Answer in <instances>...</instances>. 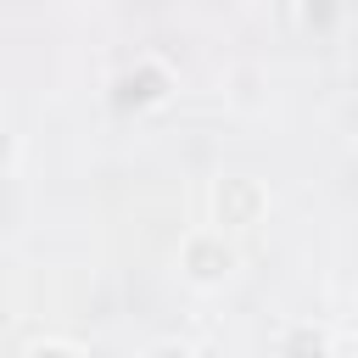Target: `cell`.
<instances>
[{
    "label": "cell",
    "instance_id": "cell-1",
    "mask_svg": "<svg viewBox=\"0 0 358 358\" xmlns=\"http://www.w3.org/2000/svg\"><path fill=\"white\" fill-rule=\"evenodd\" d=\"M263 207H268V196H263L257 179H224V185L213 190V213H218V224H257Z\"/></svg>",
    "mask_w": 358,
    "mask_h": 358
},
{
    "label": "cell",
    "instance_id": "cell-2",
    "mask_svg": "<svg viewBox=\"0 0 358 358\" xmlns=\"http://www.w3.org/2000/svg\"><path fill=\"white\" fill-rule=\"evenodd\" d=\"M235 268V252L224 246V235H190L185 241V274L196 280V285H213V280H224Z\"/></svg>",
    "mask_w": 358,
    "mask_h": 358
},
{
    "label": "cell",
    "instance_id": "cell-3",
    "mask_svg": "<svg viewBox=\"0 0 358 358\" xmlns=\"http://www.w3.org/2000/svg\"><path fill=\"white\" fill-rule=\"evenodd\" d=\"M162 95H168V78L145 62L140 73H123V78H117V95H112V101H117V106H151V101H162Z\"/></svg>",
    "mask_w": 358,
    "mask_h": 358
},
{
    "label": "cell",
    "instance_id": "cell-4",
    "mask_svg": "<svg viewBox=\"0 0 358 358\" xmlns=\"http://www.w3.org/2000/svg\"><path fill=\"white\" fill-rule=\"evenodd\" d=\"M280 358H330V336L313 324H291L280 336Z\"/></svg>",
    "mask_w": 358,
    "mask_h": 358
},
{
    "label": "cell",
    "instance_id": "cell-5",
    "mask_svg": "<svg viewBox=\"0 0 358 358\" xmlns=\"http://www.w3.org/2000/svg\"><path fill=\"white\" fill-rule=\"evenodd\" d=\"M22 358H78L73 347H62V341H39V347H28Z\"/></svg>",
    "mask_w": 358,
    "mask_h": 358
},
{
    "label": "cell",
    "instance_id": "cell-6",
    "mask_svg": "<svg viewBox=\"0 0 358 358\" xmlns=\"http://www.w3.org/2000/svg\"><path fill=\"white\" fill-rule=\"evenodd\" d=\"M145 358H190V347H179V341H162V347H151Z\"/></svg>",
    "mask_w": 358,
    "mask_h": 358
},
{
    "label": "cell",
    "instance_id": "cell-7",
    "mask_svg": "<svg viewBox=\"0 0 358 358\" xmlns=\"http://www.w3.org/2000/svg\"><path fill=\"white\" fill-rule=\"evenodd\" d=\"M6 168H11V129L0 123V173H6Z\"/></svg>",
    "mask_w": 358,
    "mask_h": 358
}]
</instances>
